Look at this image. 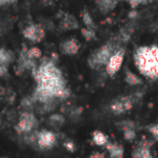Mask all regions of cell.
Returning <instances> with one entry per match:
<instances>
[{
  "instance_id": "1",
  "label": "cell",
  "mask_w": 158,
  "mask_h": 158,
  "mask_svg": "<svg viewBox=\"0 0 158 158\" xmlns=\"http://www.w3.org/2000/svg\"><path fill=\"white\" fill-rule=\"evenodd\" d=\"M33 76L37 81V88L34 93V100L41 103H50L53 99H67V89L62 72L54 65L52 60L44 59L38 68L33 69Z\"/></svg>"
},
{
  "instance_id": "2",
  "label": "cell",
  "mask_w": 158,
  "mask_h": 158,
  "mask_svg": "<svg viewBox=\"0 0 158 158\" xmlns=\"http://www.w3.org/2000/svg\"><path fill=\"white\" fill-rule=\"evenodd\" d=\"M134 62L141 74L152 79L158 78V60L154 56L151 47H140L134 53Z\"/></svg>"
},
{
  "instance_id": "3",
  "label": "cell",
  "mask_w": 158,
  "mask_h": 158,
  "mask_svg": "<svg viewBox=\"0 0 158 158\" xmlns=\"http://www.w3.org/2000/svg\"><path fill=\"white\" fill-rule=\"evenodd\" d=\"M115 50L113 46H110V44H104L101 48L97 49L93 53H91V55L88 59L89 66L92 69H97V68L101 67L102 65H106V63L108 62L110 57L112 56Z\"/></svg>"
},
{
  "instance_id": "4",
  "label": "cell",
  "mask_w": 158,
  "mask_h": 158,
  "mask_svg": "<svg viewBox=\"0 0 158 158\" xmlns=\"http://www.w3.org/2000/svg\"><path fill=\"white\" fill-rule=\"evenodd\" d=\"M38 126V120L33 113L24 112L21 114L19 121L15 126V130L19 133H31Z\"/></svg>"
},
{
  "instance_id": "5",
  "label": "cell",
  "mask_w": 158,
  "mask_h": 158,
  "mask_svg": "<svg viewBox=\"0 0 158 158\" xmlns=\"http://www.w3.org/2000/svg\"><path fill=\"white\" fill-rule=\"evenodd\" d=\"M134 99L132 97H120L116 99L112 104H110V110L113 114L115 115H120L123 113H127L133 107Z\"/></svg>"
},
{
  "instance_id": "6",
  "label": "cell",
  "mask_w": 158,
  "mask_h": 158,
  "mask_svg": "<svg viewBox=\"0 0 158 158\" xmlns=\"http://www.w3.org/2000/svg\"><path fill=\"white\" fill-rule=\"evenodd\" d=\"M123 57H125V50L123 49H119L113 53V55L106 63V72L110 76H114L120 69L123 62Z\"/></svg>"
},
{
  "instance_id": "7",
  "label": "cell",
  "mask_w": 158,
  "mask_h": 158,
  "mask_svg": "<svg viewBox=\"0 0 158 158\" xmlns=\"http://www.w3.org/2000/svg\"><path fill=\"white\" fill-rule=\"evenodd\" d=\"M46 31L39 24H31L27 26L23 31V36L31 42H40L44 38Z\"/></svg>"
},
{
  "instance_id": "8",
  "label": "cell",
  "mask_w": 158,
  "mask_h": 158,
  "mask_svg": "<svg viewBox=\"0 0 158 158\" xmlns=\"http://www.w3.org/2000/svg\"><path fill=\"white\" fill-rule=\"evenodd\" d=\"M56 143V136L50 130H41L37 133V144L41 149H49Z\"/></svg>"
},
{
  "instance_id": "9",
  "label": "cell",
  "mask_w": 158,
  "mask_h": 158,
  "mask_svg": "<svg viewBox=\"0 0 158 158\" xmlns=\"http://www.w3.org/2000/svg\"><path fill=\"white\" fill-rule=\"evenodd\" d=\"M61 50L66 55H75L80 50V44L75 38H70L61 44Z\"/></svg>"
},
{
  "instance_id": "10",
  "label": "cell",
  "mask_w": 158,
  "mask_h": 158,
  "mask_svg": "<svg viewBox=\"0 0 158 158\" xmlns=\"http://www.w3.org/2000/svg\"><path fill=\"white\" fill-rule=\"evenodd\" d=\"M151 145L152 143L147 142V141H143L140 144L136 146V148L134 149V152L132 153V156L136 158H151Z\"/></svg>"
},
{
  "instance_id": "11",
  "label": "cell",
  "mask_w": 158,
  "mask_h": 158,
  "mask_svg": "<svg viewBox=\"0 0 158 158\" xmlns=\"http://www.w3.org/2000/svg\"><path fill=\"white\" fill-rule=\"evenodd\" d=\"M78 22L75 19V16L70 15V14H65L63 16L61 21V27L63 29H66V31H72V29H76L78 28Z\"/></svg>"
},
{
  "instance_id": "12",
  "label": "cell",
  "mask_w": 158,
  "mask_h": 158,
  "mask_svg": "<svg viewBox=\"0 0 158 158\" xmlns=\"http://www.w3.org/2000/svg\"><path fill=\"white\" fill-rule=\"evenodd\" d=\"M106 149L112 158H121L123 156V147L117 143H110L105 145Z\"/></svg>"
},
{
  "instance_id": "13",
  "label": "cell",
  "mask_w": 158,
  "mask_h": 158,
  "mask_svg": "<svg viewBox=\"0 0 158 158\" xmlns=\"http://www.w3.org/2000/svg\"><path fill=\"white\" fill-rule=\"evenodd\" d=\"M116 5L117 0H97V6L102 13H107L114 10Z\"/></svg>"
},
{
  "instance_id": "14",
  "label": "cell",
  "mask_w": 158,
  "mask_h": 158,
  "mask_svg": "<svg viewBox=\"0 0 158 158\" xmlns=\"http://www.w3.org/2000/svg\"><path fill=\"white\" fill-rule=\"evenodd\" d=\"M92 141L95 145H98V146H105V145L108 143L107 136H106L102 131H99V130H97V131H94L92 133Z\"/></svg>"
},
{
  "instance_id": "15",
  "label": "cell",
  "mask_w": 158,
  "mask_h": 158,
  "mask_svg": "<svg viewBox=\"0 0 158 158\" xmlns=\"http://www.w3.org/2000/svg\"><path fill=\"white\" fill-rule=\"evenodd\" d=\"M14 59V55L11 51L7 50V49L0 48V64H6L9 65Z\"/></svg>"
},
{
  "instance_id": "16",
  "label": "cell",
  "mask_w": 158,
  "mask_h": 158,
  "mask_svg": "<svg viewBox=\"0 0 158 158\" xmlns=\"http://www.w3.org/2000/svg\"><path fill=\"white\" fill-rule=\"evenodd\" d=\"M125 80L130 86H138V85L142 84V80H141L134 73H132L131 70H127V72H126Z\"/></svg>"
},
{
  "instance_id": "17",
  "label": "cell",
  "mask_w": 158,
  "mask_h": 158,
  "mask_svg": "<svg viewBox=\"0 0 158 158\" xmlns=\"http://www.w3.org/2000/svg\"><path fill=\"white\" fill-rule=\"evenodd\" d=\"M81 18H82V22H84V24L86 25V27H89V28H95V24H94V22H93V19L88 11L82 12Z\"/></svg>"
},
{
  "instance_id": "18",
  "label": "cell",
  "mask_w": 158,
  "mask_h": 158,
  "mask_svg": "<svg viewBox=\"0 0 158 158\" xmlns=\"http://www.w3.org/2000/svg\"><path fill=\"white\" fill-rule=\"evenodd\" d=\"M49 120H50V123H52V126L60 127V126H62L64 123L65 118H64V116H63V115H61V114H53V115H51V116H50Z\"/></svg>"
},
{
  "instance_id": "19",
  "label": "cell",
  "mask_w": 158,
  "mask_h": 158,
  "mask_svg": "<svg viewBox=\"0 0 158 158\" xmlns=\"http://www.w3.org/2000/svg\"><path fill=\"white\" fill-rule=\"evenodd\" d=\"M26 54L28 57L31 59H34V60H37V59H40L42 55V52L38 47H31L29 48L28 50H26Z\"/></svg>"
},
{
  "instance_id": "20",
  "label": "cell",
  "mask_w": 158,
  "mask_h": 158,
  "mask_svg": "<svg viewBox=\"0 0 158 158\" xmlns=\"http://www.w3.org/2000/svg\"><path fill=\"white\" fill-rule=\"evenodd\" d=\"M81 35L84 36V38L86 40H92L95 39V31L94 28H89V27H86V28H81Z\"/></svg>"
},
{
  "instance_id": "21",
  "label": "cell",
  "mask_w": 158,
  "mask_h": 158,
  "mask_svg": "<svg viewBox=\"0 0 158 158\" xmlns=\"http://www.w3.org/2000/svg\"><path fill=\"white\" fill-rule=\"evenodd\" d=\"M123 136H125L126 140L132 141L135 139L136 133H135V128H127V129H123Z\"/></svg>"
},
{
  "instance_id": "22",
  "label": "cell",
  "mask_w": 158,
  "mask_h": 158,
  "mask_svg": "<svg viewBox=\"0 0 158 158\" xmlns=\"http://www.w3.org/2000/svg\"><path fill=\"white\" fill-rule=\"evenodd\" d=\"M64 147H65L68 152H70V153H74L75 149H76V144H75L73 141L67 140L64 142Z\"/></svg>"
},
{
  "instance_id": "23",
  "label": "cell",
  "mask_w": 158,
  "mask_h": 158,
  "mask_svg": "<svg viewBox=\"0 0 158 158\" xmlns=\"http://www.w3.org/2000/svg\"><path fill=\"white\" fill-rule=\"evenodd\" d=\"M148 131L152 133V135L158 140V125H154V126H149L148 127Z\"/></svg>"
},
{
  "instance_id": "24",
  "label": "cell",
  "mask_w": 158,
  "mask_h": 158,
  "mask_svg": "<svg viewBox=\"0 0 158 158\" xmlns=\"http://www.w3.org/2000/svg\"><path fill=\"white\" fill-rule=\"evenodd\" d=\"M120 128L121 129H127V128H135V125H134L133 121L130 120H125L123 123H120Z\"/></svg>"
},
{
  "instance_id": "25",
  "label": "cell",
  "mask_w": 158,
  "mask_h": 158,
  "mask_svg": "<svg viewBox=\"0 0 158 158\" xmlns=\"http://www.w3.org/2000/svg\"><path fill=\"white\" fill-rule=\"evenodd\" d=\"M8 75V65L0 64V77H5Z\"/></svg>"
},
{
  "instance_id": "26",
  "label": "cell",
  "mask_w": 158,
  "mask_h": 158,
  "mask_svg": "<svg viewBox=\"0 0 158 158\" xmlns=\"http://www.w3.org/2000/svg\"><path fill=\"white\" fill-rule=\"evenodd\" d=\"M31 105H33V100L29 99V98H25V99L22 101V106H23V107L29 108Z\"/></svg>"
},
{
  "instance_id": "27",
  "label": "cell",
  "mask_w": 158,
  "mask_h": 158,
  "mask_svg": "<svg viewBox=\"0 0 158 158\" xmlns=\"http://www.w3.org/2000/svg\"><path fill=\"white\" fill-rule=\"evenodd\" d=\"M147 1H149V0H129L130 5H131L132 7H136V6L141 5V3L147 2Z\"/></svg>"
},
{
  "instance_id": "28",
  "label": "cell",
  "mask_w": 158,
  "mask_h": 158,
  "mask_svg": "<svg viewBox=\"0 0 158 158\" xmlns=\"http://www.w3.org/2000/svg\"><path fill=\"white\" fill-rule=\"evenodd\" d=\"M91 157H94V158H104V154L103 153H98V152H94V153L91 154Z\"/></svg>"
},
{
  "instance_id": "29",
  "label": "cell",
  "mask_w": 158,
  "mask_h": 158,
  "mask_svg": "<svg viewBox=\"0 0 158 158\" xmlns=\"http://www.w3.org/2000/svg\"><path fill=\"white\" fill-rule=\"evenodd\" d=\"M14 0H0V6L7 5V3H12Z\"/></svg>"
},
{
  "instance_id": "30",
  "label": "cell",
  "mask_w": 158,
  "mask_h": 158,
  "mask_svg": "<svg viewBox=\"0 0 158 158\" xmlns=\"http://www.w3.org/2000/svg\"><path fill=\"white\" fill-rule=\"evenodd\" d=\"M44 1L46 3H50L51 1H52V0H44Z\"/></svg>"
},
{
  "instance_id": "31",
  "label": "cell",
  "mask_w": 158,
  "mask_h": 158,
  "mask_svg": "<svg viewBox=\"0 0 158 158\" xmlns=\"http://www.w3.org/2000/svg\"><path fill=\"white\" fill-rule=\"evenodd\" d=\"M0 126H1V119H0Z\"/></svg>"
},
{
  "instance_id": "32",
  "label": "cell",
  "mask_w": 158,
  "mask_h": 158,
  "mask_svg": "<svg viewBox=\"0 0 158 158\" xmlns=\"http://www.w3.org/2000/svg\"><path fill=\"white\" fill-rule=\"evenodd\" d=\"M0 95H1V93H0Z\"/></svg>"
}]
</instances>
